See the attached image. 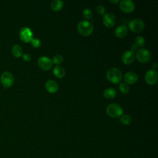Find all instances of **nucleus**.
I'll list each match as a JSON object with an SVG mask.
<instances>
[{"mask_svg": "<svg viewBox=\"0 0 158 158\" xmlns=\"http://www.w3.org/2000/svg\"><path fill=\"white\" fill-rule=\"evenodd\" d=\"M106 77L107 80L112 83H118L122 80L123 75L120 70L115 67H112L107 71Z\"/></svg>", "mask_w": 158, "mask_h": 158, "instance_id": "f257e3e1", "label": "nucleus"}, {"mask_svg": "<svg viewBox=\"0 0 158 158\" xmlns=\"http://www.w3.org/2000/svg\"><path fill=\"white\" fill-rule=\"evenodd\" d=\"M77 30L83 36H89L93 31V26L91 22L86 20H82L78 23Z\"/></svg>", "mask_w": 158, "mask_h": 158, "instance_id": "f03ea898", "label": "nucleus"}, {"mask_svg": "<svg viewBox=\"0 0 158 158\" xmlns=\"http://www.w3.org/2000/svg\"><path fill=\"white\" fill-rule=\"evenodd\" d=\"M107 114L114 118H117L122 115L123 109L122 107L116 103L110 104L107 106L106 108Z\"/></svg>", "mask_w": 158, "mask_h": 158, "instance_id": "7ed1b4c3", "label": "nucleus"}, {"mask_svg": "<svg viewBox=\"0 0 158 158\" xmlns=\"http://www.w3.org/2000/svg\"><path fill=\"white\" fill-rule=\"evenodd\" d=\"M144 22L140 19H135L131 20L128 24L130 30L135 33L140 32L144 28Z\"/></svg>", "mask_w": 158, "mask_h": 158, "instance_id": "20e7f679", "label": "nucleus"}, {"mask_svg": "<svg viewBox=\"0 0 158 158\" xmlns=\"http://www.w3.org/2000/svg\"><path fill=\"white\" fill-rule=\"evenodd\" d=\"M0 80L2 85L4 88H9L13 85L14 78L10 72H4L1 74Z\"/></svg>", "mask_w": 158, "mask_h": 158, "instance_id": "39448f33", "label": "nucleus"}, {"mask_svg": "<svg viewBox=\"0 0 158 158\" xmlns=\"http://www.w3.org/2000/svg\"><path fill=\"white\" fill-rule=\"evenodd\" d=\"M136 57L140 62L146 63L150 60L151 58V54L148 49L145 48H141L137 51Z\"/></svg>", "mask_w": 158, "mask_h": 158, "instance_id": "423d86ee", "label": "nucleus"}, {"mask_svg": "<svg viewBox=\"0 0 158 158\" xmlns=\"http://www.w3.org/2000/svg\"><path fill=\"white\" fill-rule=\"evenodd\" d=\"M19 37L20 39L25 42H30L33 38V32L30 28L28 27H22L19 31Z\"/></svg>", "mask_w": 158, "mask_h": 158, "instance_id": "0eeeda50", "label": "nucleus"}, {"mask_svg": "<svg viewBox=\"0 0 158 158\" xmlns=\"http://www.w3.org/2000/svg\"><path fill=\"white\" fill-rule=\"evenodd\" d=\"M38 65L41 69L48 70L52 67L53 62L50 58L46 56H42L38 59Z\"/></svg>", "mask_w": 158, "mask_h": 158, "instance_id": "6e6552de", "label": "nucleus"}, {"mask_svg": "<svg viewBox=\"0 0 158 158\" xmlns=\"http://www.w3.org/2000/svg\"><path fill=\"white\" fill-rule=\"evenodd\" d=\"M119 7L122 12L129 13L134 10L135 4L131 0H122L120 2Z\"/></svg>", "mask_w": 158, "mask_h": 158, "instance_id": "1a4fd4ad", "label": "nucleus"}, {"mask_svg": "<svg viewBox=\"0 0 158 158\" xmlns=\"http://www.w3.org/2000/svg\"><path fill=\"white\" fill-rule=\"evenodd\" d=\"M144 78L148 85H153L157 82V73L155 70H149L146 73Z\"/></svg>", "mask_w": 158, "mask_h": 158, "instance_id": "9d476101", "label": "nucleus"}, {"mask_svg": "<svg viewBox=\"0 0 158 158\" xmlns=\"http://www.w3.org/2000/svg\"><path fill=\"white\" fill-rule=\"evenodd\" d=\"M135 59V54L131 50H127L123 52L122 56V62L126 64L129 65L132 64Z\"/></svg>", "mask_w": 158, "mask_h": 158, "instance_id": "9b49d317", "label": "nucleus"}, {"mask_svg": "<svg viewBox=\"0 0 158 158\" xmlns=\"http://www.w3.org/2000/svg\"><path fill=\"white\" fill-rule=\"evenodd\" d=\"M102 20L103 23L104 24L105 26H106L107 27H112L115 25L116 19L114 14L109 12L104 14Z\"/></svg>", "mask_w": 158, "mask_h": 158, "instance_id": "f8f14e48", "label": "nucleus"}, {"mask_svg": "<svg viewBox=\"0 0 158 158\" xmlns=\"http://www.w3.org/2000/svg\"><path fill=\"white\" fill-rule=\"evenodd\" d=\"M45 87L46 90L51 93H54L57 91L59 86L56 81L52 80H48L45 83Z\"/></svg>", "mask_w": 158, "mask_h": 158, "instance_id": "ddd939ff", "label": "nucleus"}, {"mask_svg": "<svg viewBox=\"0 0 158 158\" xmlns=\"http://www.w3.org/2000/svg\"><path fill=\"white\" fill-rule=\"evenodd\" d=\"M124 80L128 84H134L138 80V75L135 72H128L125 73L124 76Z\"/></svg>", "mask_w": 158, "mask_h": 158, "instance_id": "4468645a", "label": "nucleus"}, {"mask_svg": "<svg viewBox=\"0 0 158 158\" xmlns=\"http://www.w3.org/2000/svg\"><path fill=\"white\" fill-rule=\"evenodd\" d=\"M128 33V28L125 25H120L118 26L115 30V35L118 38H123L126 36Z\"/></svg>", "mask_w": 158, "mask_h": 158, "instance_id": "2eb2a0df", "label": "nucleus"}, {"mask_svg": "<svg viewBox=\"0 0 158 158\" xmlns=\"http://www.w3.org/2000/svg\"><path fill=\"white\" fill-rule=\"evenodd\" d=\"M53 73L57 78H62L65 75V72L62 67L56 65L53 69Z\"/></svg>", "mask_w": 158, "mask_h": 158, "instance_id": "dca6fc26", "label": "nucleus"}, {"mask_svg": "<svg viewBox=\"0 0 158 158\" xmlns=\"http://www.w3.org/2000/svg\"><path fill=\"white\" fill-rule=\"evenodd\" d=\"M117 94V91L115 89L112 88H106L104 92L103 95L107 99H112L114 98Z\"/></svg>", "mask_w": 158, "mask_h": 158, "instance_id": "f3484780", "label": "nucleus"}, {"mask_svg": "<svg viewBox=\"0 0 158 158\" xmlns=\"http://www.w3.org/2000/svg\"><path fill=\"white\" fill-rule=\"evenodd\" d=\"M12 53L15 57H19L22 56L23 51L22 47L19 44H15L12 47Z\"/></svg>", "mask_w": 158, "mask_h": 158, "instance_id": "a211bd4d", "label": "nucleus"}, {"mask_svg": "<svg viewBox=\"0 0 158 158\" xmlns=\"http://www.w3.org/2000/svg\"><path fill=\"white\" fill-rule=\"evenodd\" d=\"M64 6V2L60 0H54L52 1L51 3V7L53 10L58 11L60 10Z\"/></svg>", "mask_w": 158, "mask_h": 158, "instance_id": "6ab92c4d", "label": "nucleus"}, {"mask_svg": "<svg viewBox=\"0 0 158 158\" xmlns=\"http://www.w3.org/2000/svg\"><path fill=\"white\" fill-rule=\"evenodd\" d=\"M132 118L129 115H123L120 118V122L124 125H129L131 123Z\"/></svg>", "mask_w": 158, "mask_h": 158, "instance_id": "aec40b11", "label": "nucleus"}, {"mask_svg": "<svg viewBox=\"0 0 158 158\" xmlns=\"http://www.w3.org/2000/svg\"><path fill=\"white\" fill-rule=\"evenodd\" d=\"M135 44L137 46H139V47H141L143 46L144 43H145V40H144V38L141 36H137L136 38H135Z\"/></svg>", "mask_w": 158, "mask_h": 158, "instance_id": "412c9836", "label": "nucleus"}, {"mask_svg": "<svg viewBox=\"0 0 158 158\" xmlns=\"http://www.w3.org/2000/svg\"><path fill=\"white\" fill-rule=\"evenodd\" d=\"M119 89L122 93L126 94L129 91V86L127 83H122L119 85Z\"/></svg>", "mask_w": 158, "mask_h": 158, "instance_id": "4be33fe9", "label": "nucleus"}, {"mask_svg": "<svg viewBox=\"0 0 158 158\" xmlns=\"http://www.w3.org/2000/svg\"><path fill=\"white\" fill-rule=\"evenodd\" d=\"M62 61H63V57L60 54H56V56H54L52 59V62L57 65L60 64L62 62Z\"/></svg>", "mask_w": 158, "mask_h": 158, "instance_id": "5701e85b", "label": "nucleus"}, {"mask_svg": "<svg viewBox=\"0 0 158 158\" xmlns=\"http://www.w3.org/2000/svg\"><path fill=\"white\" fill-rule=\"evenodd\" d=\"M83 16L86 19H90L93 16V12L89 9H85L83 10Z\"/></svg>", "mask_w": 158, "mask_h": 158, "instance_id": "b1692460", "label": "nucleus"}, {"mask_svg": "<svg viewBox=\"0 0 158 158\" xmlns=\"http://www.w3.org/2000/svg\"><path fill=\"white\" fill-rule=\"evenodd\" d=\"M30 43L31 46L35 48H37L41 46V41L39 39L36 38H33L30 41Z\"/></svg>", "mask_w": 158, "mask_h": 158, "instance_id": "393cba45", "label": "nucleus"}, {"mask_svg": "<svg viewBox=\"0 0 158 158\" xmlns=\"http://www.w3.org/2000/svg\"><path fill=\"white\" fill-rule=\"evenodd\" d=\"M96 12L99 14H101V15H103L105 14V8L101 6V5H99L96 7Z\"/></svg>", "mask_w": 158, "mask_h": 158, "instance_id": "a878e982", "label": "nucleus"}, {"mask_svg": "<svg viewBox=\"0 0 158 158\" xmlns=\"http://www.w3.org/2000/svg\"><path fill=\"white\" fill-rule=\"evenodd\" d=\"M22 58L25 61H30L31 59V57L29 54H24L22 55Z\"/></svg>", "mask_w": 158, "mask_h": 158, "instance_id": "bb28decb", "label": "nucleus"}, {"mask_svg": "<svg viewBox=\"0 0 158 158\" xmlns=\"http://www.w3.org/2000/svg\"><path fill=\"white\" fill-rule=\"evenodd\" d=\"M137 46L135 44H133L132 46H131V51H134V50H135V49H137Z\"/></svg>", "mask_w": 158, "mask_h": 158, "instance_id": "cd10ccee", "label": "nucleus"}, {"mask_svg": "<svg viewBox=\"0 0 158 158\" xmlns=\"http://www.w3.org/2000/svg\"><path fill=\"white\" fill-rule=\"evenodd\" d=\"M152 67L153 69H156L157 67V64H156V63H154V64H152ZM153 69H152V70H153Z\"/></svg>", "mask_w": 158, "mask_h": 158, "instance_id": "c85d7f7f", "label": "nucleus"}, {"mask_svg": "<svg viewBox=\"0 0 158 158\" xmlns=\"http://www.w3.org/2000/svg\"><path fill=\"white\" fill-rule=\"evenodd\" d=\"M110 2H112V3H117V2H118V0H115V1H113V0H110Z\"/></svg>", "mask_w": 158, "mask_h": 158, "instance_id": "c756f323", "label": "nucleus"}]
</instances>
